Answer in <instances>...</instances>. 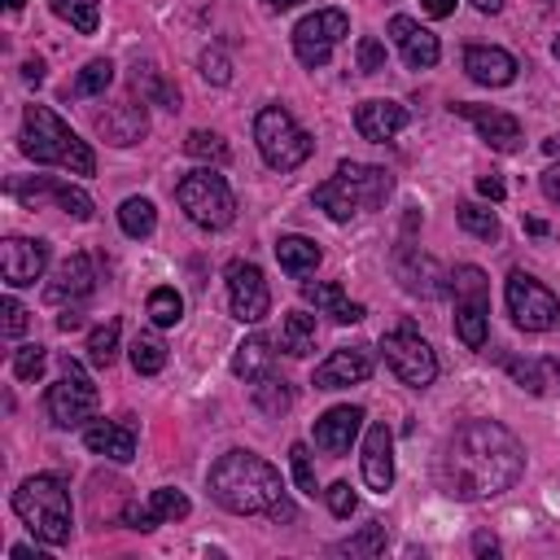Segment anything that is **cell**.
Segmentation results:
<instances>
[{"mask_svg": "<svg viewBox=\"0 0 560 560\" xmlns=\"http://www.w3.org/2000/svg\"><path fill=\"white\" fill-rule=\"evenodd\" d=\"M395 194V175L386 166H372V162H337V171L315 184L311 202L333 220V224H350L363 211H377L386 207V198Z\"/></svg>", "mask_w": 560, "mask_h": 560, "instance_id": "3957f363", "label": "cell"}, {"mask_svg": "<svg viewBox=\"0 0 560 560\" xmlns=\"http://www.w3.org/2000/svg\"><path fill=\"white\" fill-rule=\"evenodd\" d=\"M10 556H14V560H45V551H36V547H27V543H18Z\"/></svg>", "mask_w": 560, "mask_h": 560, "instance_id": "6f0895ef", "label": "cell"}, {"mask_svg": "<svg viewBox=\"0 0 560 560\" xmlns=\"http://www.w3.org/2000/svg\"><path fill=\"white\" fill-rule=\"evenodd\" d=\"M189 512H194L189 495H179L175 486H162V490H153L145 503H127L123 525H132V530H140V534H149V530H158L162 521H184Z\"/></svg>", "mask_w": 560, "mask_h": 560, "instance_id": "ac0fdd59", "label": "cell"}, {"mask_svg": "<svg viewBox=\"0 0 560 560\" xmlns=\"http://www.w3.org/2000/svg\"><path fill=\"white\" fill-rule=\"evenodd\" d=\"M263 5H267L272 14H285V10H298V5H302V0H263Z\"/></svg>", "mask_w": 560, "mask_h": 560, "instance_id": "680465c9", "label": "cell"}, {"mask_svg": "<svg viewBox=\"0 0 560 560\" xmlns=\"http://www.w3.org/2000/svg\"><path fill=\"white\" fill-rule=\"evenodd\" d=\"M543 363H547V377L560 386V359H543Z\"/></svg>", "mask_w": 560, "mask_h": 560, "instance_id": "e7e4bbea", "label": "cell"}, {"mask_svg": "<svg viewBox=\"0 0 560 560\" xmlns=\"http://www.w3.org/2000/svg\"><path fill=\"white\" fill-rule=\"evenodd\" d=\"M354 62H359V71H363V75L386 71V45H382V40H372V36H363V40H359V49H354Z\"/></svg>", "mask_w": 560, "mask_h": 560, "instance_id": "bcb514c9", "label": "cell"}, {"mask_svg": "<svg viewBox=\"0 0 560 560\" xmlns=\"http://www.w3.org/2000/svg\"><path fill=\"white\" fill-rule=\"evenodd\" d=\"M272 368H276V350L267 337H246L233 354V377H241V382H263V377H272Z\"/></svg>", "mask_w": 560, "mask_h": 560, "instance_id": "f1b7e54d", "label": "cell"}, {"mask_svg": "<svg viewBox=\"0 0 560 560\" xmlns=\"http://www.w3.org/2000/svg\"><path fill=\"white\" fill-rule=\"evenodd\" d=\"M175 202L207 233H220V228H228L237 220V198L228 189V179L220 171H211V166H198V171L184 175L175 184Z\"/></svg>", "mask_w": 560, "mask_h": 560, "instance_id": "8992f818", "label": "cell"}, {"mask_svg": "<svg viewBox=\"0 0 560 560\" xmlns=\"http://www.w3.org/2000/svg\"><path fill=\"white\" fill-rule=\"evenodd\" d=\"M359 430H363V408H350V403L328 408V412L315 421V447L328 451V456H350Z\"/></svg>", "mask_w": 560, "mask_h": 560, "instance_id": "cb8c5ba5", "label": "cell"}, {"mask_svg": "<svg viewBox=\"0 0 560 560\" xmlns=\"http://www.w3.org/2000/svg\"><path fill=\"white\" fill-rule=\"evenodd\" d=\"M368 377H372V350L368 346H341L315 368L311 386L315 390H346V386H363Z\"/></svg>", "mask_w": 560, "mask_h": 560, "instance_id": "2e32d148", "label": "cell"}, {"mask_svg": "<svg viewBox=\"0 0 560 560\" xmlns=\"http://www.w3.org/2000/svg\"><path fill=\"white\" fill-rule=\"evenodd\" d=\"M363 482L377 495H386L395 486V434H390V425H372L363 438Z\"/></svg>", "mask_w": 560, "mask_h": 560, "instance_id": "603a6c76", "label": "cell"}, {"mask_svg": "<svg viewBox=\"0 0 560 560\" xmlns=\"http://www.w3.org/2000/svg\"><path fill=\"white\" fill-rule=\"evenodd\" d=\"M346 36H350L346 10H315V14H307V18L294 27V53H298V62H302L307 71H320V66H328L333 49H337Z\"/></svg>", "mask_w": 560, "mask_h": 560, "instance_id": "8fae6325", "label": "cell"}, {"mask_svg": "<svg viewBox=\"0 0 560 560\" xmlns=\"http://www.w3.org/2000/svg\"><path fill=\"white\" fill-rule=\"evenodd\" d=\"M23 5H27V0H5V10H10V14H18Z\"/></svg>", "mask_w": 560, "mask_h": 560, "instance_id": "03108f58", "label": "cell"}, {"mask_svg": "<svg viewBox=\"0 0 560 560\" xmlns=\"http://www.w3.org/2000/svg\"><path fill=\"white\" fill-rule=\"evenodd\" d=\"M254 403H259V412H267V416H285V412L294 408V390L272 372V377L254 382Z\"/></svg>", "mask_w": 560, "mask_h": 560, "instance_id": "8d00e7d4", "label": "cell"}, {"mask_svg": "<svg viewBox=\"0 0 560 560\" xmlns=\"http://www.w3.org/2000/svg\"><path fill=\"white\" fill-rule=\"evenodd\" d=\"M49 267V241H32V237H10L0 241V276L10 289H27L45 276Z\"/></svg>", "mask_w": 560, "mask_h": 560, "instance_id": "9a60e30c", "label": "cell"}, {"mask_svg": "<svg viewBox=\"0 0 560 560\" xmlns=\"http://www.w3.org/2000/svg\"><path fill=\"white\" fill-rule=\"evenodd\" d=\"M267 517H276V521H289V517H294V503H289V499H281V503H276Z\"/></svg>", "mask_w": 560, "mask_h": 560, "instance_id": "94428289", "label": "cell"}, {"mask_svg": "<svg viewBox=\"0 0 560 560\" xmlns=\"http://www.w3.org/2000/svg\"><path fill=\"white\" fill-rule=\"evenodd\" d=\"M473 10H477V14H499L503 0H473Z\"/></svg>", "mask_w": 560, "mask_h": 560, "instance_id": "91938a15", "label": "cell"}, {"mask_svg": "<svg viewBox=\"0 0 560 560\" xmlns=\"http://www.w3.org/2000/svg\"><path fill=\"white\" fill-rule=\"evenodd\" d=\"M289 464H294V482H298V490L315 499V495H320V482H315V464H311L307 443H294V447H289Z\"/></svg>", "mask_w": 560, "mask_h": 560, "instance_id": "ee69618b", "label": "cell"}, {"mask_svg": "<svg viewBox=\"0 0 560 560\" xmlns=\"http://www.w3.org/2000/svg\"><path fill=\"white\" fill-rule=\"evenodd\" d=\"M184 153L198 158V162L224 166V162H228V140H224L220 132H189V136H184Z\"/></svg>", "mask_w": 560, "mask_h": 560, "instance_id": "f35d334b", "label": "cell"}, {"mask_svg": "<svg viewBox=\"0 0 560 560\" xmlns=\"http://www.w3.org/2000/svg\"><path fill=\"white\" fill-rule=\"evenodd\" d=\"M23 79H27V84H45V62H40V58H32V62L23 66Z\"/></svg>", "mask_w": 560, "mask_h": 560, "instance_id": "9f6ffc18", "label": "cell"}, {"mask_svg": "<svg viewBox=\"0 0 560 560\" xmlns=\"http://www.w3.org/2000/svg\"><path fill=\"white\" fill-rule=\"evenodd\" d=\"M451 294H456V337L469 350H482L490 337V281L482 267L464 263L451 276Z\"/></svg>", "mask_w": 560, "mask_h": 560, "instance_id": "ba28073f", "label": "cell"}, {"mask_svg": "<svg viewBox=\"0 0 560 560\" xmlns=\"http://www.w3.org/2000/svg\"><path fill=\"white\" fill-rule=\"evenodd\" d=\"M79 324H84V315H79V311H75V307H66V311H62V315H58V328H62V333H75V328H79Z\"/></svg>", "mask_w": 560, "mask_h": 560, "instance_id": "11a10c76", "label": "cell"}, {"mask_svg": "<svg viewBox=\"0 0 560 560\" xmlns=\"http://www.w3.org/2000/svg\"><path fill=\"white\" fill-rule=\"evenodd\" d=\"M207 486H211V499H215L224 512H237V517L272 512V508L285 499L281 469L267 464V460L254 456V451H228V456H220Z\"/></svg>", "mask_w": 560, "mask_h": 560, "instance_id": "7a4b0ae2", "label": "cell"}, {"mask_svg": "<svg viewBox=\"0 0 560 560\" xmlns=\"http://www.w3.org/2000/svg\"><path fill=\"white\" fill-rule=\"evenodd\" d=\"M503 298H508V315H512V324H517L521 333H547V328L560 320L556 294H551L543 281L525 276V272H512V276H508Z\"/></svg>", "mask_w": 560, "mask_h": 560, "instance_id": "7c38bea8", "label": "cell"}, {"mask_svg": "<svg viewBox=\"0 0 560 560\" xmlns=\"http://www.w3.org/2000/svg\"><path fill=\"white\" fill-rule=\"evenodd\" d=\"M97 136H101L105 145H114V149L140 145V140L149 136V114H145V105L119 101V105L101 110V114H97Z\"/></svg>", "mask_w": 560, "mask_h": 560, "instance_id": "ffe728a7", "label": "cell"}, {"mask_svg": "<svg viewBox=\"0 0 560 560\" xmlns=\"http://www.w3.org/2000/svg\"><path fill=\"white\" fill-rule=\"evenodd\" d=\"M320 246L311 241V237H298V233H289V237H281L276 241V263H281V272H289V276H311L315 267H320Z\"/></svg>", "mask_w": 560, "mask_h": 560, "instance_id": "f546056e", "label": "cell"}, {"mask_svg": "<svg viewBox=\"0 0 560 560\" xmlns=\"http://www.w3.org/2000/svg\"><path fill=\"white\" fill-rule=\"evenodd\" d=\"M525 233H530V237H547V224H543V220H525Z\"/></svg>", "mask_w": 560, "mask_h": 560, "instance_id": "6125c7cd", "label": "cell"}, {"mask_svg": "<svg viewBox=\"0 0 560 560\" xmlns=\"http://www.w3.org/2000/svg\"><path fill=\"white\" fill-rule=\"evenodd\" d=\"M119 333H123L119 320H105L101 328L88 333V363H92V368H110V363L119 359Z\"/></svg>", "mask_w": 560, "mask_h": 560, "instance_id": "d590c367", "label": "cell"}, {"mask_svg": "<svg viewBox=\"0 0 560 560\" xmlns=\"http://www.w3.org/2000/svg\"><path fill=\"white\" fill-rule=\"evenodd\" d=\"M14 512L23 517V525H27L45 547L71 543L75 512H71V490H66L62 477H53V473L27 477V482L14 490Z\"/></svg>", "mask_w": 560, "mask_h": 560, "instance_id": "5b68a950", "label": "cell"}, {"mask_svg": "<svg viewBox=\"0 0 560 560\" xmlns=\"http://www.w3.org/2000/svg\"><path fill=\"white\" fill-rule=\"evenodd\" d=\"M23 153L32 162L66 166L71 175H97V153L88 140H79L49 105H27L23 110Z\"/></svg>", "mask_w": 560, "mask_h": 560, "instance_id": "277c9868", "label": "cell"}, {"mask_svg": "<svg viewBox=\"0 0 560 560\" xmlns=\"http://www.w3.org/2000/svg\"><path fill=\"white\" fill-rule=\"evenodd\" d=\"M0 315H5V337H23V333H27V307H23L18 298L0 302Z\"/></svg>", "mask_w": 560, "mask_h": 560, "instance_id": "681fc988", "label": "cell"}, {"mask_svg": "<svg viewBox=\"0 0 560 560\" xmlns=\"http://www.w3.org/2000/svg\"><path fill=\"white\" fill-rule=\"evenodd\" d=\"M114 84V62L110 58H92L84 71H79V79H75V97H101L105 88Z\"/></svg>", "mask_w": 560, "mask_h": 560, "instance_id": "ab89813d", "label": "cell"}, {"mask_svg": "<svg viewBox=\"0 0 560 560\" xmlns=\"http://www.w3.org/2000/svg\"><path fill=\"white\" fill-rule=\"evenodd\" d=\"M543 153H547V158H560V132H556L551 140H543Z\"/></svg>", "mask_w": 560, "mask_h": 560, "instance_id": "be15d7a7", "label": "cell"}, {"mask_svg": "<svg viewBox=\"0 0 560 560\" xmlns=\"http://www.w3.org/2000/svg\"><path fill=\"white\" fill-rule=\"evenodd\" d=\"M10 194L23 202V207H40V202H58L71 220H92L97 207L92 198L79 189V184H66V179H53V175H36V179H10Z\"/></svg>", "mask_w": 560, "mask_h": 560, "instance_id": "4fadbf2b", "label": "cell"}, {"mask_svg": "<svg viewBox=\"0 0 560 560\" xmlns=\"http://www.w3.org/2000/svg\"><path fill=\"white\" fill-rule=\"evenodd\" d=\"M45 363H49V350L32 341V346L14 350V377H18V382H40V377H45Z\"/></svg>", "mask_w": 560, "mask_h": 560, "instance_id": "7bdbcfd3", "label": "cell"}, {"mask_svg": "<svg viewBox=\"0 0 560 560\" xmlns=\"http://www.w3.org/2000/svg\"><path fill=\"white\" fill-rule=\"evenodd\" d=\"M403 127H408V105H399V101H382L377 97V101H363L354 110V132L363 140H372V145L395 140Z\"/></svg>", "mask_w": 560, "mask_h": 560, "instance_id": "d4e9b609", "label": "cell"}, {"mask_svg": "<svg viewBox=\"0 0 560 560\" xmlns=\"http://www.w3.org/2000/svg\"><path fill=\"white\" fill-rule=\"evenodd\" d=\"M521 473H525V447L499 421H464L443 456V490L464 503L512 490Z\"/></svg>", "mask_w": 560, "mask_h": 560, "instance_id": "6da1fadb", "label": "cell"}, {"mask_svg": "<svg viewBox=\"0 0 560 560\" xmlns=\"http://www.w3.org/2000/svg\"><path fill=\"white\" fill-rule=\"evenodd\" d=\"M464 71H469V79L482 84V88H508L521 66H517V58H512L508 49H499V45H469V49H464Z\"/></svg>", "mask_w": 560, "mask_h": 560, "instance_id": "44dd1931", "label": "cell"}, {"mask_svg": "<svg viewBox=\"0 0 560 560\" xmlns=\"http://www.w3.org/2000/svg\"><path fill=\"white\" fill-rule=\"evenodd\" d=\"M136 79H145V92H149L153 101H162L166 110H179V88H166V84L153 75V66H136Z\"/></svg>", "mask_w": 560, "mask_h": 560, "instance_id": "7dc6e473", "label": "cell"}, {"mask_svg": "<svg viewBox=\"0 0 560 560\" xmlns=\"http://www.w3.org/2000/svg\"><path fill=\"white\" fill-rule=\"evenodd\" d=\"M315 337H320L315 315H307V311H289V315L281 320V350H285V354L307 359V354L315 350Z\"/></svg>", "mask_w": 560, "mask_h": 560, "instance_id": "4dcf8cb0", "label": "cell"}, {"mask_svg": "<svg viewBox=\"0 0 560 560\" xmlns=\"http://www.w3.org/2000/svg\"><path fill=\"white\" fill-rule=\"evenodd\" d=\"M451 110H456V114H464L490 149L512 153V149L521 145V123H517L508 110H495V105H469V101H464V105H451Z\"/></svg>", "mask_w": 560, "mask_h": 560, "instance_id": "7402d4cb", "label": "cell"}, {"mask_svg": "<svg viewBox=\"0 0 560 560\" xmlns=\"http://www.w3.org/2000/svg\"><path fill=\"white\" fill-rule=\"evenodd\" d=\"M132 368L140 372V377H153V372L166 368V341L158 333H136L132 341Z\"/></svg>", "mask_w": 560, "mask_h": 560, "instance_id": "d6a6232c", "label": "cell"}, {"mask_svg": "<svg viewBox=\"0 0 560 560\" xmlns=\"http://www.w3.org/2000/svg\"><path fill=\"white\" fill-rule=\"evenodd\" d=\"M477 194L490 202H503V179L499 175H477Z\"/></svg>", "mask_w": 560, "mask_h": 560, "instance_id": "816d5d0a", "label": "cell"}, {"mask_svg": "<svg viewBox=\"0 0 560 560\" xmlns=\"http://www.w3.org/2000/svg\"><path fill=\"white\" fill-rule=\"evenodd\" d=\"M386 538H390V534H386V525H382V521H368L354 538L337 543L333 551H341V556H382V551H386Z\"/></svg>", "mask_w": 560, "mask_h": 560, "instance_id": "74e56055", "label": "cell"}, {"mask_svg": "<svg viewBox=\"0 0 560 560\" xmlns=\"http://www.w3.org/2000/svg\"><path fill=\"white\" fill-rule=\"evenodd\" d=\"M456 220H460L464 233H473V237H482V241H499V215H495L490 207H482V202H460V207H456Z\"/></svg>", "mask_w": 560, "mask_h": 560, "instance_id": "e575fe53", "label": "cell"}, {"mask_svg": "<svg viewBox=\"0 0 560 560\" xmlns=\"http://www.w3.org/2000/svg\"><path fill=\"white\" fill-rule=\"evenodd\" d=\"M149 320H153L158 328L179 324V320H184V298H179L171 285H158V289L149 294Z\"/></svg>", "mask_w": 560, "mask_h": 560, "instance_id": "60d3db41", "label": "cell"}, {"mask_svg": "<svg viewBox=\"0 0 560 560\" xmlns=\"http://www.w3.org/2000/svg\"><path fill=\"white\" fill-rule=\"evenodd\" d=\"M119 228H123L127 237H136V241L153 237V228H158V211H153V202H149V198H127V202L119 207Z\"/></svg>", "mask_w": 560, "mask_h": 560, "instance_id": "1f68e13d", "label": "cell"}, {"mask_svg": "<svg viewBox=\"0 0 560 560\" xmlns=\"http://www.w3.org/2000/svg\"><path fill=\"white\" fill-rule=\"evenodd\" d=\"M302 302H311L320 315H328V320H337V324H359V320L368 315L363 302H350L337 281H307V285H302Z\"/></svg>", "mask_w": 560, "mask_h": 560, "instance_id": "4316f807", "label": "cell"}, {"mask_svg": "<svg viewBox=\"0 0 560 560\" xmlns=\"http://www.w3.org/2000/svg\"><path fill=\"white\" fill-rule=\"evenodd\" d=\"M198 66H202V79H207V84H215V88L233 84V62H228V53H224V49H207Z\"/></svg>", "mask_w": 560, "mask_h": 560, "instance_id": "f6af8a7d", "label": "cell"}, {"mask_svg": "<svg viewBox=\"0 0 560 560\" xmlns=\"http://www.w3.org/2000/svg\"><path fill=\"white\" fill-rule=\"evenodd\" d=\"M45 408H49V416H53L58 430H79V425L92 421V412H97V386H92V377L84 372L79 359H71V354L62 359V382L49 386Z\"/></svg>", "mask_w": 560, "mask_h": 560, "instance_id": "30bf717a", "label": "cell"}, {"mask_svg": "<svg viewBox=\"0 0 560 560\" xmlns=\"http://www.w3.org/2000/svg\"><path fill=\"white\" fill-rule=\"evenodd\" d=\"M84 443H88L92 456H105V460H114V464H127V460L136 456V434H132V425H123V421H92V425L84 430Z\"/></svg>", "mask_w": 560, "mask_h": 560, "instance_id": "83f0119b", "label": "cell"}, {"mask_svg": "<svg viewBox=\"0 0 560 560\" xmlns=\"http://www.w3.org/2000/svg\"><path fill=\"white\" fill-rule=\"evenodd\" d=\"M538 189H543V198H547V202H556V207H560V162H551V166L538 175Z\"/></svg>", "mask_w": 560, "mask_h": 560, "instance_id": "f907efd6", "label": "cell"}, {"mask_svg": "<svg viewBox=\"0 0 560 560\" xmlns=\"http://www.w3.org/2000/svg\"><path fill=\"white\" fill-rule=\"evenodd\" d=\"M254 145H259V153H263V162L272 171H298L311 158V149H315V140L302 132V123L285 105H263L259 110Z\"/></svg>", "mask_w": 560, "mask_h": 560, "instance_id": "52a82bcc", "label": "cell"}, {"mask_svg": "<svg viewBox=\"0 0 560 560\" xmlns=\"http://www.w3.org/2000/svg\"><path fill=\"white\" fill-rule=\"evenodd\" d=\"M395 272H399V281H403V289L408 294H421V298H438V294H447V276L438 272V263L434 259H425V254H416L412 246H403L399 250V259H395Z\"/></svg>", "mask_w": 560, "mask_h": 560, "instance_id": "484cf974", "label": "cell"}, {"mask_svg": "<svg viewBox=\"0 0 560 560\" xmlns=\"http://www.w3.org/2000/svg\"><path fill=\"white\" fill-rule=\"evenodd\" d=\"M92 289H97V263H92V254H71V259L58 267V276L45 285V302H49V307H75V302H84Z\"/></svg>", "mask_w": 560, "mask_h": 560, "instance_id": "e0dca14e", "label": "cell"}, {"mask_svg": "<svg viewBox=\"0 0 560 560\" xmlns=\"http://www.w3.org/2000/svg\"><path fill=\"white\" fill-rule=\"evenodd\" d=\"M390 36H395V45H399V53H403V62H408L412 71H430V66H438L443 45H438V36H434L430 27H421L416 18L395 14V18H390Z\"/></svg>", "mask_w": 560, "mask_h": 560, "instance_id": "d6986e66", "label": "cell"}, {"mask_svg": "<svg viewBox=\"0 0 560 560\" xmlns=\"http://www.w3.org/2000/svg\"><path fill=\"white\" fill-rule=\"evenodd\" d=\"M382 354H386L395 377L403 386H412V390H430L438 382V354H434V346L412 324H399L395 333H386L382 337Z\"/></svg>", "mask_w": 560, "mask_h": 560, "instance_id": "9c48e42d", "label": "cell"}, {"mask_svg": "<svg viewBox=\"0 0 560 560\" xmlns=\"http://www.w3.org/2000/svg\"><path fill=\"white\" fill-rule=\"evenodd\" d=\"M503 363H508V372L517 377V386H521V390H530V395H543V390L551 386L547 363H543V359H503Z\"/></svg>", "mask_w": 560, "mask_h": 560, "instance_id": "b9f144b4", "label": "cell"}, {"mask_svg": "<svg viewBox=\"0 0 560 560\" xmlns=\"http://www.w3.org/2000/svg\"><path fill=\"white\" fill-rule=\"evenodd\" d=\"M228 307L241 324H263L272 311V289H267L263 272L246 259L228 263Z\"/></svg>", "mask_w": 560, "mask_h": 560, "instance_id": "5bb4252c", "label": "cell"}, {"mask_svg": "<svg viewBox=\"0 0 560 560\" xmlns=\"http://www.w3.org/2000/svg\"><path fill=\"white\" fill-rule=\"evenodd\" d=\"M53 14L71 23L79 36H92L101 23V0H53Z\"/></svg>", "mask_w": 560, "mask_h": 560, "instance_id": "836d02e7", "label": "cell"}, {"mask_svg": "<svg viewBox=\"0 0 560 560\" xmlns=\"http://www.w3.org/2000/svg\"><path fill=\"white\" fill-rule=\"evenodd\" d=\"M421 10H425L430 18H451V14H456V0H421Z\"/></svg>", "mask_w": 560, "mask_h": 560, "instance_id": "db71d44e", "label": "cell"}, {"mask_svg": "<svg viewBox=\"0 0 560 560\" xmlns=\"http://www.w3.org/2000/svg\"><path fill=\"white\" fill-rule=\"evenodd\" d=\"M551 53H556V62H560V36H556V45H551Z\"/></svg>", "mask_w": 560, "mask_h": 560, "instance_id": "003e7915", "label": "cell"}, {"mask_svg": "<svg viewBox=\"0 0 560 560\" xmlns=\"http://www.w3.org/2000/svg\"><path fill=\"white\" fill-rule=\"evenodd\" d=\"M324 499H328V512H333V517H341V521H346V517L359 508V499H354L350 482H333V486L324 490Z\"/></svg>", "mask_w": 560, "mask_h": 560, "instance_id": "c3c4849f", "label": "cell"}, {"mask_svg": "<svg viewBox=\"0 0 560 560\" xmlns=\"http://www.w3.org/2000/svg\"><path fill=\"white\" fill-rule=\"evenodd\" d=\"M473 551H477V556H499V538L486 534V530H477V534H473Z\"/></svg>", "mask_w": 560, "mask_h": 560, "instance_id": "f5cc1de1", "label": "cell"}]
</instances>
